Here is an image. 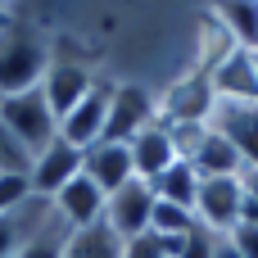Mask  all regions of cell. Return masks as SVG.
<instances>
[{
	"mask_svg": "<svg viewBox=\"0 0 258 258\" xmlns=\"http://www.w3.org/2000/svg\"><path fill=\"white\" fill-rule=\"evenodd\" d=\"M213 258H240V254H236V245L222 236V240H218V254H213Z\"/></svg>",
	"mask_w": 258,
	"mask_h": 258,
	"instance_id": "cell-27",
	"label": "cell"
},
{
	"mask_svg": "<svg viewBox=\"0 0 258 258\" xmlns=\"http://www.w3.org/2000/svg\"><path fill=\"white\" fill-rule=\"evenodd\" d=\"M27 168H32V159H27V154L18 150V141L0 127V172H27Z\"/></svg>",
	"mask_w": 258,
	"mask_h": 258,
	"instance_id": "cell-24",
	"label": "cell"
},
{
	"mask_svg": "<svg viewBox=\"0 0 258 258\" xmlns=\"http://www.w3.org/2000/svg\"><path fill=\"white\" fill-rule=\"evenodd\" d=\"M213 23L236 50H258V0H222L213 9Z\"/></svg>",
	"mask_w": 258,
	"mask_h": 258,
	"instance_id": "cell-16",
	"label": "cell"
},
{
	"mask_svg": "<svg viewBox=\"0 0 258 258\" xmlns=\"http://www.w3.org/2000/svg\"><path fill=\"white\" fill-rule=\"evenodd\" d=\"M154 195L163 200V204H177V209H190L195 213V195H200V172L186 163V159H177L163 177H154Z\"/></svg>",
	"mask_w": 258,
	"mask_h": 258,
	"instance_id": "cell-18",
	"label": "cell"
},
{
	"mask_svg": "<svg viewBox=\"0 0 258 258\" xmlns=\"http://www.w3.org/2000/svg\"><path fill=\"white\" fill-rule=\"evenodd\" d=\"M218 240H222L218 231H209V227H200V222H195V227L181 236L177 258H213V254H218Z\"/></svg>",
	"mask_w": 258,
	"mask_h": 258,
	"instance_id": "cell-21",
	"label": "cell"
},
{
	"mask_svg": "<svg viewBox=\"0 0 258 258\" xmlns=\"http://www.w3.org/2000/svg\"><path fill=\"white\" fill-rule=\"evenodd\" d=\"M254 59H258V50H254Z\"/></svg>",
	"mask_w": 258,
	"mask_h": 258,
	"instance_id": "cell-29",
	"label": "cell"
},
{
	"mask_svg": "<svg viewBox=\"0 0 258 258\" xmlns=\"http://www.w3.org/2000/svg\"><path fill=\"white\" fill-rule=\"evenodd\" d=\"M63 240H68V227H63V222H54L50 231H41V236H36V240H32L18 258H63Z\"/></svg>",
	"mask_w": 258,
	"mask_h": 258,
	"instance_id": "cell-22",
	"label": "cell"
},
{
	"mask_svg": "<svg viewBox=\"0 0 258 258\" xmlns=\"http://www.w3.org/2000/svg\"><path fill=\"white\" fill-rule=\"evenodd\" d=\"M190 168H195L200 177H240V172H245V163H240V154L231 150V141H227L222 132H213V127H209V136H204V145L195 150Z\"/></svg>",
	"mask_w": 258,
	"mask_h": 258,
	"instance_id": "cell-17",
	"label": "cell"
},
{
	"mask_svg": "<svg viewBox=\"0 0 258 258\" xmlns=\"http://www.w3.org/2000/svg\"><path fill=\"white\" fill-rule=\"evenodd\" d=\"M27 195H32L27 172H0V213H5V209H18Z\"/></svg>",
	"mask_w": 258,
	"mask_h": 258,
	"instance_id": "cell-23",
	"label": "cell"
},
{
	"mask_svg": "<svg viewBox=\"0 0 258 258\" xmlns=\"http://www.w3.org/2000/svg\"><path fill=\"white\" fill-rule=\"evenodd\" d=\"M213 132H222L231 141V150L240 154L245 168H258V104H236V100H218L213 104V118H209Z\"/></svg>",
	"mask_w": 258,
	"mask_h": 258,
	"instance_id": "cell-12",
	"label": "cell"
},
{
	"mask_svg": "<svg viewBox=\"0 0 258 258\" xmlns=\"http://www.w3.org/2000/svg\"><path fill=\"white\" fill-rule=\"evenodd\" d=\"M91 91H95V73H91L86 63H77V59H63V54L54 50V63H50V68H45V77H41V95L50 100L54 118L73 113Z\"/></svg>",
	"mask_w": 258,
	"mask_h": 258,
	"instance_id": "cell-8",
	"label": "cell"
},
{
	"mask_svg": "<svg viewBox=\"0 0 258 258\" xmlns=\"http://www.w3.org/2000/svg\"><path fill=\"white\" fill-rule=\"evenodd\" d=\"M127 150H132V168H136V177H145V181L163 177V172L177 163V150H172V136H168L163 122H154V127H145L141 136H132Z\"/></svg>",
	"mask_w": 258,
	"mask_h": 258,
	"instance_id": "cell-15",
	"label": "cell"
},
{
	"mask_svg": "<svg viewBox=\"0 0 258 258\" xmlns=\"http://www.w3.org/2000/svg\"><path fill=\"white\" fill-rule=\"evenodd\" d=\"M109 100H113V82H95V91H91L73 113L59 118V136H63L68 145H77V150L100 145V141H104V122H109Z\"/></svg>",
	"mask_w": 258,
	"mask_h": 258,
	"instance_id": "cell-11",
	"label": "cell"
},
{
	"mask_svg": "<svg viewBox=\"0 0 258 258\" xmlns=\"http://www.w3.org/2000/svg\"><path fill=\"white\" fill-rule=\"evenodd\" d=\"M54 63V36L45 23L18 18L14 9L0 23V95L36 91L45 68Z\"/></svg>",
	"mask_w": 258,
	"mask_h": 258,
	"instance_id": "cell-1",
	"label": "cell"
},
{
	"mask_svg": "<svg viewBox=\"0 0 258 258\" xmlns=\"http://www.w3.org/2000/svg\"><path fill=\"white\" fill-rule=\"evenodd\" d=\"M82 172H86L104 195H113V190H122V186L136 177V168H132V150L118 145V141H100V145L82 150Z\"/></svg>",
	"mask_w": 258,
	"mask_h": 258,
	"instance_id": "cell-14",
	"label": "cell"
},
{
	"mask_svg": "<svg viewBox=\"0 0 258 258\" xmlns=\"http://www.w3.org/2000/svg\"><path fill=\"white\" fill-rule=\"evenodd\" d=\"M190 227H195V213H190V209H177V204L154 200V209H150V231H154V236H163V240H181Z\"/></svg>",
	"mask_w": 258,
	"mask_h": 258,
	"instance_id": "cell-20",
	"label": "cell"
},
{
	"mask_svg": "<svg viewBox=\"0 0 258 258\" xmlns=\"http://www.w3.org/2000/svg\"><path fill=\"white\" fill-rule=\"evenodd\" d=\"M63 258H122V240L95 222V227H82V231H68L63 240Z\"/></svg>",
	"mask_w": 258,
	"mask_h": 258,
	"instance_id": "cell-19",
	"label": "cell"
},
{
	"mask_svg": "<svg viewBox=\"0 0 258 258\" xmlns=\"http://www.w3.org/2000/svg\"><path fill=\"white\" fill-rule=\"evenodd\" d=\"M159 122V95L141 82H113V100H109V122H104V141L127 145L132 136H141L145 127Z\"/></svg>",
	"mask_w": 258,
	"mask_h": 258,
	"instance_id": "cell-3",
	"label": "cell"
},
{
	"mask_svg": "<svg viewBox=\"0 0 258 258\" xmlns=\"http://www.w3.org/2000/svg\"><path fill=\"white\" fill-rule=\"evenodd\" d=\"M0 127L18 141V150L27 159H36L54 136H59V118L50 109V100L36 91H23V95H0Z\"/></svg>",
	"mask_w": 258,
	"mask_h": 258,
	"instance_id": "cell-2",
	"label": "cell"
},
{
	"mask_svg": "<svg viewBox=\"0 0 258 258\" xmlns=\"http://www.w3.org/2000/svg\"><path fill=\"white\" fill-rule=\"evenodd\" d=\"M209 86L218 100H236V104H258V59L254 50H227L222 59H213L204 68Z\"/></svg>",
	"mask_w": 258,
	"mask_h": 258,
	"instance_id": "cell-7",
	"label": "cell"
},
{
	"mask_svg": "<svg viewBox=\"0 0 258 258\" xmlns=\"http://www.w3.org/2000/svg\"><path fill=\"white\" fill-rule=\"evenodd\" d=\"M240 190H245V218L240 222H254L258 227V168H245L240 172Z\"/></svg>",
	"mask_w": 258,
	"mask_h": 258,
	"instance_id": "cell-26",
	"label": "cell"
},
{
	"mask_svg": "<svg viewBox=\"0 0 258 258\" xmlns=\"http://www.w3.org/2000/svg\"><path fill=\"white\" fill-rule=\"evenodd\" d=\"M5 14H9V9H5V5H0V23H5Z\"/></svg>",
	"mask_w": 258,
	"mask_h": 258,
	"instance_id": "cell-28",
	"label": "cell"
},
{
	"mask_svg": "<svg viewBox=\"0 0 258 258\" xmlns=\"http://www.w3.org/2000/svg\"><path fill=\"white\" fill-rule=\"evenodd\" d=\"M227 240L236 245V254H240V258H258V227H254V222H240L236 231H227Z\"/></svg>",
	"mask_w": 258,
	"mask_h": 258,
	"instance_id": "cell-25",
	"label": "cell"
},
{
	"mask_svg": "<svg viewBox=\"0 0 258 258\" xmlns=\"http://www.w3.org/2000/svg\"><path fill=\"white\" fill-rule=\"evenodd\" d=\"M104 204H109V195H104L86 172H77V177L54 195V213H59V222H63L68 231H82V227L104 222Z\"/></svg>",
	"mask_w": 258,
	"mask_h": 258,
	"instance_id": "cell-13",
	"label": "cell"
},
{
	"mask_svg": "<svg viewBox=\"0 0 258 258\" xmlns=\"http://www.w3.org/2000/svg\"><path fill=\"white\" fill-rule=\"evenodd\" d=\"M54 222H59L54 200H41V195H27L18 209H5L0 213V258H18L41 231H50Z\"/></svg>",
	"mask_w": 258,
	"mask_h": 258,
	"instance_id": "cell-6",
	"label": "cell"
},
{
	"mask_svg": "<svg viewBox=\"0 0 258 258\" xmlns=\"http://www.w3.org/2000/svg\"><path fill=\"white\" fill-rule=\"evenodd\" d=\"M154 181H145V177H132L122 190H113L109 195V204H104V227L118 236V240H136V236H145L150 231V209H154Z\"/></svg>",
	"mask_w": 258,
	"mask_h": 258,
	"instance_id": "cell-5",
	"label": "cell"
},
{
	"mask_svg": "<svg viewBox=\"0 0 258 258\" xmlns=\"http://www.w3.org/2000/svg\"><path fill=\"white\" fill-rule=\"evenodd\" d=\"M245 218V190L240 177H200V195H195V222L227 236L236 231Z\"/></svg>",
	"mask_w": 258,
	"mask_h": 258,
	"instance_id": "cell-4",
	"label": "cell"
},
{
	"mask_svg": "<svg viewBox=\"0 0 258 258\" xmlns=\"http://www.w3.org/2000/svg\"><path fill=\"white\" fill-rule=\"evenodd\" d=\"M213 86L204 73H190V77H177L163 95H159V122H209L213 118Z\"/></svg>",
	"mask_w": 258,
	"mask_h": 258,
	"instance_id": "cell-9",
	"label": "cell"
},
{
	"mask_svg": "<svg viewBox=\"0 0 258 258\" xmlns=\"http://www.w3.org/2000/svg\"><path fill=\"white\" fill-rule=\"evenodd\" d=\"M82 172V150L77 145H68L63 136H54L36 159H32V168H27V181H32V195H41V200H54L73 177Z\"/></svg>",
	"mask_w": 258,
	"mask_h": 258,
	"instance_id": "cell-10",
	"label": "cell"
}]
</instances>
